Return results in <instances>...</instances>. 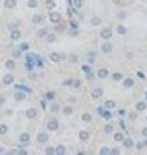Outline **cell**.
Listing matches in <instances>:
<instances>
[{
	"label": "cell",
	"instance_id": "6da1fadb",
	"mask_svg": "<svg viewBox=\"0 0 147 155\" xmlns=\"http://www.w3.org/2000/svg\"><path fill=\"white\" fill-rule=\"evenodd\" d=\"M100 35H101L103 40H109V38L112 36V30H111V29H103Z\"/></svg>",
	"mask_w": 147,
	"mask_h": 155
},
{
	"label": "cell",
	"instance_id": "7a4b0ae2",
	"mask_svg": "<svg viewBox=\"0 0 147 155\" xmlns=\"http://www.w3.org/2000/svg\"><path fill=\"white\" fill-rule=\"evenodd\" d=\"M2 81H3V84H5V86H10V84H13L14 78H13V74H11V73H8V74H5V76H3V79H2Z\"/></svg>",
	"mask_w": 147,
	"mask_h": 155
},
{
	"label": "cell",
	"instance_id": "3957f363",
	"mask_svg": "<svg viewBox=\"0 0 147 155\" xmlns=\"http://www.w3.org/2000/svg\"><path fill=\"white\" fill-rule=\"evenodd\" d=\"M49 59H51L52 62H60V60H63V55H62V54H57V52H52V54L49 55Z\"/></svg>",
	"mask_w": 147,
	"mask_h": 155
},
{
	"label": "cell",
	"instance_id": "277c9868",
	"mask_svg": "<svg viewBox=\"0 0 147 155\" xmlns=\"http://www.w3.org/2000/svg\"><path fill=\"white\" fill-rule=\"evenodd\" d=\"M29 141H30V134H29V133H22V134L19 136V143H21V144H27Z\"/></svg>",
	"mask_w": 147,
	"mask_h": 155
},
{
	"label": "cell",
	"instance_id": "5b68a950",
	"mask_svg": "<svg viewBox=\"0 0 147 155\" xmlns=\"http://www.w3.org/2000/svg\"><path fill=\"white\" fill-rule=\"evenodd\" d=\"M57 128H59V122H57V120H54V119H52V120H49V122H48V130L55 131Z\"/></svg>",
	"mask_w": 147,
	"mask_h": 155
},
{
	"label": "cell",
	"instance_id": "8992f818",
	"mask_svg": "<svg viewBox=\"0 0 147 155\" xmlns=\"http://www.w3.org/2000/svg\"><path fill=\"white\" fill-rule=\"evenodd\" d=\"M108 74H109V71H108L106 68H100V70L97 71V76H98V78H101V79H104V78H108Z\"/></svg>",
	"mask_w": 147,
	"mask_h": 155
},
{
	"label": "cell",
	"instance_id": "52a82bcc",
	"mask_svg": "<svg viewBox=\"0 0 147 155\" xmlns=\"http://www.w3.org/2000/svg\"><path fill=\"white\" fill-rule=\"evenodd\" d=\"M3 5H5V8H7V10H13V8L17 5V2H16V0H5V3H3Z\"/></svg>",
	"mask_w": 147,
	"mask_h": 155
},
{
	"label": "cell",
	"instance_id": "ba28073f",
	"mask_svg": "<svg viewBox=\"0 0 147 155\" xmlns=\"http://www.w3.org/2000/svg\"><path fill=\"white\" fill-rule=\"evenodd\" d=\"M49 19H51V21H52V22H60V19H62V16H60L59 13H54V11H52V13L49 14Z\"/></svg>",
	"mask_w": 147,
	"mask_h": 155
},
{
	"label": "cell",
	"instance_id": "9c48e42d",
	"mask_svg": "<svg viewBox=\"0 0 147 155\" xmlns=\"http://www.w3.org/2000/svg\"><path fill=\"white\" fill-rule=\"evenodd\" d=\"M36 114H38V112H36V109H33V108H30V109H27V111H25V115H27L29 119H35V117H36Z\"/></svg>",
	"mask_w": 147,
	"mask_h": 155
},
{
	"label": "cell",
	"instance_id": "30bf717a",
	"mask_svg": "<svg viewBox=\"0 0 147 155\" xmlns=\"http://www.w3.org/2000/svg\"><path fill=\"white\" fill-rule=\"evenodd\" d=\"M101 51H103L104 54H108V52H111V51H112V44H111V43H104V44L101 46Z\"/></svg>",
	"mask_w": 147,
	"mask_h": 155
},
{
	"label": "cell",
	"instance_id": "8fae6325",
	"mask_svg": "<svg viewBox=\"0 0 147 155\" xmlns=\"http://www.w3.org/2000/svg\"><path fill=\"white\" fill-rule=\"evenodd\" d=\"M10 36H11V40H19V38H21V32H19L17 29H13Z\"/></svg>",
	"mask_w": 147,
	"mask_h": 155
},
{
	"label": "cell",
	"instance_id": "7c38bea8",
	"mask_svg": "<svg viewBox=\"0 0 147 155\" xmlns=\"http://www.w3.org/2000/svg\"><path fill=\"white\" fill-rule=\"evenodd\" d=\"M43 19H44V17L41 16V14H35L33 19H32V22H33V24H41V22H43Z\"/></svg>",
	"mask_w": 147,
	"mask_h": 155
},
{
	"label": "cell",
	"instance_id": "4fadbf2b",
	"mask_svg": "<svg viewBox=\"0 0 147 155\" xmlns=\"http://www.w3.org/2000/svg\"><path fill=\"white\" fill-rule=\"evenodd\" d=\"M101 95H103V90L101 89H93L92 90V98H100Z\"/></svg>",
	"mask_w": 147,
	"mask_h": 155
},
{
	"label": "cell",
	"instance_id": "5bb4252c",
	"mask_svg": "<svg viewBox=\"0 0 147 155\" xmlns=\"http://www.w3.org/2000/svg\"><path fill=\"white\" fill-rule=\"evenodd\" d=\"M54 153H59V155H63V153H65V146H62V144H60V146H57V147L54 149Z\"/></svg>",
	"mask_w": 147,
	"mask_h": 155
},
{
	"label": "cell",
	"instance_id": "9a60e30c",
	"mask_svg": "<svg viewBox=\"0 0 147 155\" xmlns=\"http://www.w3.org/2000/svg\"><path fill=\"white\" fill-rule=\"evenodd\" d=\"M36 139H38V143H46L48 141V134L46 133H40Z\"/></svg>",
	"mask_w": 147,
	"mask_h": 155
},
{
	"label": "cell",
	"instance_id": "2e32d148",
	"mask_svg": "<svg viewBox=\"0 0 147 155\" xmlns=\"http://www.w3.org/2000/svg\"><path fill=\"white\" fill-rule=\"evenodd\" d=\"M14 98H16L17 101H22V100L25 98V93H22V92H16V93H14Z\"/></svg>",
	"mask_w": 147,
	"mask_h": 155
},
{
	"label": "cell",
	"instance_id": "e0dca14e",
	"mask_svg": "<svg viewBox=\"0 0 147 155\" xmlns=\"http://www.w3.org/2000/svg\"><path fill=\"white\" fill-rule=\"evenodd\" d=\"M5 67H7L8 70H14L16 63H14V60H7V62H5Z\"/></svg>",
	"mask_w": 147,
	"mask_h": 155
},
{
	"label": "cell",
	"instance_id": "ac0fdd59",
	"mask_svg": "<svg viewBox=\"0 0 147 155\" xmlns=\"http://www.w3.org/2000/svg\"><path fill=\"white\" fill-rule=\"evenodd\" d=\"M79 138H81L82 141H87V139H89V131H81V133H79Z\"/></svg>",
	"mask_w": 147,
	"mask_h": 155
},
{
	"label": "cell",
	"instance_id": "d6986e66",
	"mask_svg": "<svg viewBox=\"0 0 147 155\" xmlns=\"http://www.w3.org/2000/svg\"><path fill=\"white\" fill-rule=\"evenodd\" d=\"M145 108H147V105H145L144 101H139V103L136 105V109H138V111H144Z\"/></svg>",
	"mask_w": 147,
	"mask_h": 155
},
{
	"label": "cell",
	"instance_id": "ffe728a7",
	"mask_svg": "<svg viewBox=\"0 0 147 155\" xmlns=\"http://www.w3.org/2000/svg\"><path fill=\"white\" fill-rule=\"evenodd\" d=\"M7 133H8V125L2 124L0 125V134H7Z\"/></svg>",
	"mask_w": 147,
	"mask_h": 155
},
{
	"label": "cell",
	"instance_id": "44dd1931",
	"mask_svg": "<svg viewBox=\"0 0 147 155\" xmlns=\"http://www.w3.org/2000/svg\"><path fill=\"white\" fill-rule=\"evenodd\" d=\"M122 141H123V144H125V147H128V149H130V147L133 146V141H131L130 138H127V139H125V138H123Z\"/></svg>",
	"mask_w": 147,
	"mask_h": 155
},
{
	"label": "cell",
	"instance_id": "7402d4cb",
	"mask_svg": "<svg viewBox=\"0 0 147 155\" xmlns=\"http://www.w3.org/2000/svg\"><path fill=\"white\" fill-rule=\"evenodd\" d=\"M90 24H92V25H100V24H101V19H100V17H92Z\"/></svg>",
	"mask_w": 147,
	"mask_h": 155
},
{
	"label": "cell",
	"instance_id": "603a6c76",
	"mask_svg": "<svg viewBox=\"0 0 147 155\" xmlns=\"http://www.w3.org/2000/svg\"><path fill=\"white\" fill-rule=\"evenodd\" d=\"M100 153H101V155H109V153H111V149H109V147H101Z\"/></svg>",
	"mask_w": 147,
	"mask_h": 155
},
{
	"label": "cell",
	"instance_id": "cb8c5ba5",
	"mask_svg": "<svg viewBox=\"0 0 147 155\" xmlns=\"http://www.w3.org/2000/svg\"><path fill=\"white\" fill-rule=\"evenodd\" d=\"M16 89H17V90H24V92H29V93L32 92L30 89H27V87H25V86H22V84H17V86H16Z\"/></svg>",
	"mask_w": 147,
	"mask_h": 155
},
{
	"label": "cell",
	"instance_id": "d4e9b609",
	"mask_svg": "<svg viewBox=\"0 0 147 155\" xmlns=\"http://www.w3.org/2000/svg\"><path fill=\"white\" fill-rule=\"evenodd\" d=\"M117 33H119V35H125V33H127V29H125L123 25H119V27H117Z\"/></svg>",
	"mask_w": 147,
	"mask_h": 155
},
{
	"label": "cell",
	"instance_id": "484cf974",
	"mask_svg": "<svg viewBox=\"0 0 147 155\" xmlns=\"http://www.w3.org/2000/svg\"><path fill=\"white\" fill-rule=\"evenodd\" d=\"M25 60H27V62H33V60H36V55H33V54H27V55H25Z\"/></svg>",
	"mask_w": 147,
	"mask_h": 155
},
{
	"label": "cell",
	"instance_id": "4316f807",
	"mask_svg": "<svg viewBox=\"0 0 147 155\" xmlns=\"http://www.w3.org/2000/svg\"><path fill=\"white\" fill-rule=\"evenodd\" d=\"M46 35H48V30H46V29H41V30L38 32V36H40V38H46Z\"/></svg>",
	"mask_w": 147,
	"mask_h": 155
},
{
	"label": "cell",
	"instance_id": "83f0119b",
	"mask_svg": "<svg viewBox=\"0 0 147 155\" xmlns=\"http://www.w3.org/2000/svg\"><path fill=\"white\" fill-rule=\"evenodd\" d=\"M46 40H48L49 43L55 41V35H54V33H48V35H46Z\"/></svg>",
	"mask_w": 147,
	"mask_h": 155
},
{
	"label": "cell",
	"instance_id": "f1b7e54d",
	"mask_svg": "<svg viewBox=\"0 0 147 155\" xmlns=\"http://www.w3.org/2000/svg\"><path fill=\"white\" fill-rule=\"evenodd\" d=\"M63 114H65V115H70V114H73V108H70V106H65V108H63Z\"/></svg>",
	"mask_w": 147,
	"mask_h": 155
},
{
	"label": "cell",
	"instance_id": "f546056e",
	"mask_svg": "<svg viewBox=\"0 0 147 155\" xmlns=\"http://www.w3.org/2000/svg\"><path fill=\"white\" fill-rule=\"evenodd\" d=\"M122 78H123V74H122V73H114V76H112V79H114V81H120V79H122Z\"/></svg>",
	"mask_w": 147,
	"mask_h": 155
},
{
	"label": "cell",
	"instance_id": "4dcf8cb0",
	"mask_svg": "<svg viewBox=\"0 0 147 155\" xmlns=\"http://www.w3.org/2000/svg\"><path fill=\"white\" fill-rule=\"evenodd\" d=\"M82 120L84 122H90L92 120V115L90 114H82Z\"/></svg>",
	"mask_w": 147,
	"mask_h": 155
},
{
	"label": "cell",
	"instance_id": "1f68e13d",
	"mask_svg": "<svg viewBox=\"0 0 147 155\" xmlns=\"http://www.w3.org/2000/svg\"><path fill=\"white\" fill-rule=\"evenodd\" d=\"M133 84H135V82H133V79H125V82H123V86H125V87H133Z\"/></svg>",
	"mask_w": 147,
	"mask_h": 155
},
{
	"label": "cell",
	"instance_id": "d6a6232c",
	"mask_svg": "<svg viewBox=\"0 0 147 155\" xmlns=\"http://www.w3.org/2000/svg\"><path fill=\"white\" fill-rule=\"evenodd\" d=\"M29 8H36V5H38V2H36V0H29Z\"/></svg>",
	"mask_w": 147,
	"mask_h": 155
},
{
	"label": "cell",
	"instance_id": "836d02e7",
	"mask_svg": "<svg viewBox=\"0 0 147 155\" xmlns=\"http://www.w3.org/2000/svg\"><path fill=\"white\" fill-rule=\"evenodd\" d=\"M55 98V93L54 92H48L46 93V100H54Z\"/></svg>",
	"mask_w": 147,
	"mask_h": 155
},
{
	"label": "cell",
	"instance_id": "e575fe53",
	"mask_svg": "<svg viewBox=\"0 0 147 155\" xmlns=\"http://www.w3.org/2000/svg\"><path fill=\"white\" fill-rule=\"evenodd\" d=\"M123 138H125V136H123L122 133H116V134H114V139H116V141H122Z\"/></svg>",
	"mask_w": 147,
	"mask_h": 155
},
{
	"label": "cell",
	"instance_id": "d590c367",
	"mask_svg": "<svg viewBox=\"0 0 147 155\" xmlns=\"http://www.w3.org/2000/svg\"><path fill=\"white\" fill-rule=\"evenodd\" d=\"M29 48H30V46H29V43H22V44L19 46V49H21V51H29Z\"/></svg>",
	"mask_w": 147,
	"mask_h": 155
},
{
	"label": "cell",
	"instance_id": "8d00e7d4",
	"mask_svg": "<svg viewBox=\"0 0 147 155\" xmlns=\"http://www.w3.org/2000/svg\"><path fill=\"white\" fill-rule=\"evenodd\" d=\"M101 115H103V117H104V119H111V117H112V114H111L109 111H104V112H103Z\"/></svg>",
	"mask_w": 147,
	"mask_h": 155
},
{
	"label": "cell",
	"instance_id": "74e56055",
	"mask_svg": "<svg viewBox=\"0 0 147 155\" xmlns=\"http://www.w3.org/2000/svg\"><path fill=\"white\" fill-rule=\"evenodd\" d=\"M82 5H84L82 0H74V7H76V8H82Z\"/></svg>",
	"mask_w": 147,
	"mask_h": 155
},
{
	"label": "cell",
	"instance_id": "f35d334b",
	"mask_svg": "<svg viewBox=\"0 0 147 155\" xmlns=\"http://www.w3.org/2000/svg\"><path fill=\"white\" fill-rule=\"evenodd\" d=\"M46 7H48V8H49V10H52V8H54V7H55V3H54V2H52V0H48V2H46Z\"/></svg>",
	"mask_w": 147,
	"mask_h": 155
},
{
	"label": "cell",
	"instance_id": "ab89813d",
	"mask_svg": "<svg viewBox=\"0 0 147 155\" xmlns=\"http://www.w3.org/2000/svg\"><path fill=\"white\" fill-rule=\"evenodd\" d=\"M104 106H106L108 109H112V108L116 106V103H114V101H106V105H104Z\"/></svg>",
	"mask_w": 147,
	"mask_h": 155
},
{
	"label": "cell",
	"instance_id": "60d3db41",
	"mask_svg": "<svg viewBox=\"0 0 147 155\" xmlns=\"http://www.w3.org/2000/svg\"><path fill=\"white\" fill-rule=\"evenodd\" d=\"M71 84H73V87H74V89H79V87H81V81H78V79H74Z\"/></svg>",
	"mask_w": 147,
	"mask_h": 155
},
{
	"label": "cell",
	"instance_id": "b9f144b4",
	"mask_svg": "<svg viewBox=\"0 0 147 155\" xmlns=\"http://www.w3.org/2000/svg\"><path fill=\"white\" fill-rule=\"evenodd\" d=\"M112 130H114V128H112V125H106V127H104V131H106L108 134H109V133H112Z\"/></svg>",
	"mask_w": 147,
	"mask_h": 155
},
{
	"label": "cell",
	"instance_id": "7bdbcfd3",
	"mask_svg": "<svg viewBox=\"0 0 147 155\" xmlns=\"http://www.w3.org/2000/svg\"><path fill=\"white\" fill-rule=\"evenodd\" d=\"M81 70H82L84 73H89V71H90V67H89V65H82V68H81Z\"/></svg>",
	"mask_w": 147,
	"mask_h": 155
},
{
	"label": "cell",
	"instance_id": "ee69618b",
	"mask_svg": "<svg viewBox=\"0 0 147 155\" xmlns=\"http://www.w3.org/2000/svg\"><path fill=\"white\" fill-rule=\"evenodd\" d=\"M44 152H46L48 155H52V153H54V147H48V149H46Z\"/></svg>",
	"mask_w": 147,
	"mask_h": 155
},
{
	"label": "cell",
	"instance_id": "f6af8a7d",
	"mask_svg": "<svg viewBox=\"0 0 147 155\" xmlns=\"http://www.w3.org/2000/svg\"><path fill=\"white\" fill-rule=\"evenodd\" d=\"M21 55V49H16V51H13V57H19Z\"/></svg>",
	"mask_w": 147,
	"mask_h": 155
},
{
	"label": "cell",
	"instance_id": "bcb514c9",
	"mask_svg": "<svg viewBox=\"0 0 147 155\" xmlns=\"http://www.w3.org/2000/svg\"><path fill=\"white\" fill-rule=\"evenodd\" d=\"M117 114L120 115V117H123V115L127 114V111H125V109H120V111H117Z\"/></svg>",
	"mask_w": 147,
	"mask_h": 155
},
{
	"label": "cell",
	"instance_id": "7dc6e473",
	"mask_svg": "<svg viewBox=\"0 0 147 155\" xmlns=\"http://www.w3.org/2000/svg\"><path fill=\"white\" fill-rule=\"evenodd\" d=\"M95 55H97V52H95V51H90V52L87 54V57H95Z\"/></svg>",
	"mask_w": 147,
	"mask_h": 155
},
{
	"label": "cell",
	"instance_id": "c3c4849f",
	"mask_svg": "<svg viewBox=\"0 0 147 155\" xmlns=\"http://www.w3.org/2000/svg\"><path fill=\"white\" fill-rule=\"evenodd\" d=\"M71 82H73V79H67V81L63 82V86H71Z\"/></svg>",
	"mask_w": 147,
	"mask_h": 155
},
{
	"label": "cell",
	"instance_id": "681fc988",
	"mask_svg": "<svg viewBox=\"0 0 147 155\" xmlns=\"http://www.w3.org/2000/svg\"><path fill=\"white\" fill-rule=\"evenodd\" d=\"M111 153H114V155H117V153H120V150H119V149H111Z\"/></svg>",
	"mask_w": 147,
	"mask_h": 155
},
{
	"label": "cell",
	"instance_id": "f907efd6",
	"mask_svg": "<svg viewBox=\"0 0 147 155\" xmlns=\"http://www.w3.org/2000/svg\"><path fill=\"white\" fill-rule=\"evenodd\" d=\"M97 111H98V114H103V112H104V108H98Z\"/></svg>",
	"mask_w": 147,
	"mask_h": 155
},
{
	"label": "cell",
	"instance_id": "816d5d0a",
	"mask_svg": "<svg viewBox=\"0 0 147 155\" xmlns=\"http://www.w3.org/2000/svg\"><path fill=\"white\" fill-rule=\"evenodd\" d=\"M125 16H127V13H123V11H122V13H119V17H125Z\"/></svg>",
	"mask_w": 147,
	"mask_h": 155
},
{
	"label": "cell",
	"instance_id": "f5cc1de1",
	"mask_svg": "<svg viewBox=\"0 0 147 155\" xmlns=\"http://www.w3.org/2000/svg\"><path fill=\"white\" fill-rule=\"evenodd\" d=\"M142 134H144V136L147 138V128H144V130H142Z\"/></svg>",
	"mask_w": 147,
	"mask_h": 155
},
{
	"label": "cell",
	"instance_id": "db71d44e",
	"mask_svg": "<svg viewBox=\"0 0 147 155\" xmlns=\"http://www.w3.org/2000/svg\"><path fill=\"white\" fill-rule=\"evenodd\" d=\"M144 146H147V138H145V141H144Z\"/></svg>",
	"mask_w": 147,
	"mask_h": 155
},
{
	"label": "cell",
	"instance_id": "11a10c76",
	"mask_svg": "<svg viewBox=\"0 0 147 155\" xmlns=\"http://www.w3.org/2000/svg\"><path fill=\"white\" fill-rule=\"evenodd\" d=\"M145 100H147V92H145Z\"/></svg>",
	"mask_w": 147,
	"mask_h": 155
},
{
	"label": "cell",
	"instance_id": "9f6ffc18",
	"mask_svg": "<svg viewBox=\"0 0 147 155\" xmlns=\"http://www.w3.org/2000/svg\"><path fill=\"white\" fill-rule=\"evenodd\" d=\"M145 120H147V117H145Z\"/></svg>",
	"mask_w": 147,
	"mask_h": 155
}]
</instances>
